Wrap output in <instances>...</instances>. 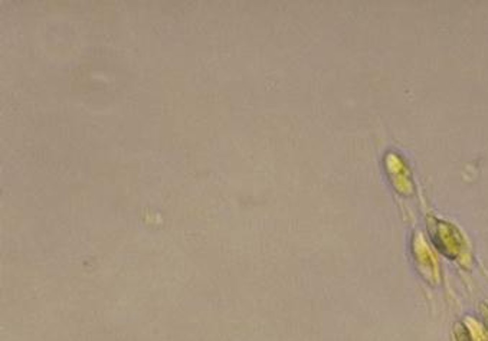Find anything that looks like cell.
<instances>
[{
  "label": "cell",
  "mask_w": 488,
  "mask_h": 341,
  "mask_svg": "<svg viewBox=\"0 0 488 341\" xmlns=\"http://www.w3.org/2000/svg\"><path fill=\"white\" fill-rule=\"evenodd\" d=\"M455 336H457V340L458 341H471V339H469V334H468L466 328L464 327L463 324L460 325V330H457V331H455Z\"/></svg>",
  "instance_id": "6da1fadb"
}]
</instances>
